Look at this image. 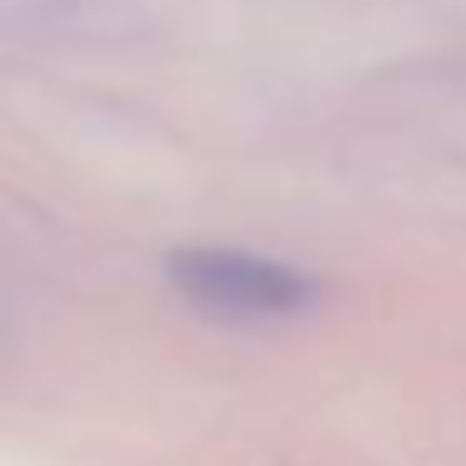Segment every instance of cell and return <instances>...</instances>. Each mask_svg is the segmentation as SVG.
Masks as SVG:
<instances>
[{
    "instance_id": "6da1fadb",
    "label": "cell",
    "mask_w": 466,
    "mask_h": 466,
    "mask_svg": "<svg viewBox=\"0 0 466 466\" xmlns=\"http://www.w3.org/2000/svg\"><path fill=\"white\" fill-rule=\"evenodd\" d=\"M166 276L191 306L221 316H296L321 296L306 271L241 246H176Z\"/></svg>"
}]
</instances>
